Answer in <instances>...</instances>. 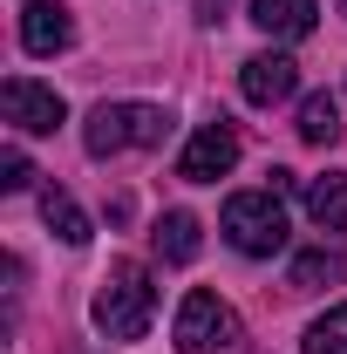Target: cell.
<instances>
[{
    "instance_id": "cell-5",
    "label": "cell",
    "mask_w": 347,
    "mask_h": 354,
    "mask_svg": "<svg viewBox=\"0 0 347 354\" xmlns=\"http://www.w3.org/2000/svg\"><path fill=\"white\" fill-rule=\"evenodd\" d=\"M0 116H7L21 136H55L62 116H68V102H62L55 88L28 82V75H7V82H0Z\"/></svg>"
},
{
    "instance_id": "cell-15",
    "label": "cell",
    "mask_w": 347,
    "mask_h": 354,
    "mask_svg": "<svg viewBox=\"0 0 347 354\" xmlns=\"http://www.w3.org/2000/svg\"><path fill=\"white\" fill-rule=\"evenodd\" d=\"M300 354H347V307H327L313 327H306Z\"/></svg>"
},
{
    "instance_id": "cell-1",
    "label": "cell",
    "mask_w": 347,
    "mask_h": 354,
    "mask_svg": "<svg viewBox=\"0 0 347 354\" xmlns=\"http://www.w3.org/2000/svg\"><path fill=\"white\" fill-rule=\"evenodd\" d=\"M88 320H95L109 341H143L150 320H157V286H150V272H143L136 259H116L109 272H102V286H95Z\"/></svg>"
},
{
    "instance_id": "cell-16",
    "label": "cell",
    "mask_w": 347,
    "mask_h": 354,
    "mask_svg": "<svg viewBox=\"0 0 347 354\" xmlns=\"http://www.w3.org/2000/svg\"><path fill=\"white\" fill-rule=\"evenodd\" d=\"M28 184H35L28 150H21V143H7V150H0V191H28Z\"/></svg>"
},
{
    "instance_id": "cell-13",
    "label": "cell",
    "mask_w": 347,
    "mask_h": 354,
    "mask_svg": "<svg viewBox=\"0 0 347 354\" xmlns=\"http://www.w3.org/2000/svg\"><path fill=\"white\" fill-rule=\"evenodd\" d=\"M300 143H313V150H334V143H341V102H334L327 88L300 102Z\"/></svg>"
},
{
    "instance_id": "cell-7",
    "label": "cell",
    "mask_w": 347,
    "mask_h": 354,
    "mask_svg": "<svg viewBox=\"0 0 347 354\" xmlns=\"http://www.w3.org/2000/svg\"><path fill=\"white\" fill-rule=\"evenodd\" d=\"M238 88H245V102L272 109L300 88V62L293 55H252V62H238Z\"/></svg>"
},
{
    "instance_id": "cell-14",
    "label": "cell",
    "mask_w": 347,
    "mask_h": 354,
    "mask_svg": "<svg viewBox=\"0 0 347 354\" xmlns=\"http://www.w3.org/2000/svg\"><path fill=\"white\" fill-rule=\"evenodd\" d=\"M347 279V252H327V245H313L293 259V293H320V286H334Z\"/></svg>"
},
{
    "instance_id": "cell-17",
    "label": "cell",
    "mask_w": 347,
    "mask_h": 354,
    "mask_svg": "<svg viewBox=\"0 0 347 354\" xmlns=\"http://www.w3.org/2000/svg\"><path fill=\"white\" fill-rule=\"evenodd\" d=\"M334 7H341V14H347V0H334Z\"/></svg>"
},
{
    "instance_id": "cell-6",
    "label": "cell",
    "mask_w": 347,
    "mask_h": 354,
    "mask_svg": "<svg viewBox=\"0 0 347 354\" xmlns=\"http://www.w3.org/2000/svg\"><path fill=\"white\" fill-rule=\"evenodd\" d=\"M232 164H238V130L218 116V123H205V130L184 143L177 177H184V184H218V177H232Z\"/></svg>"
},
{
    "instance_id": "cell-9",
    "label": "cell",
    "mask_w": 347,
    "mask_h": 354,
    "mask_svg": "<svg viewBox=\"0 0 347 354\" xmlns=\"http://www.w3.org/2000/svg\"><path fill=\"white\" fill-rule=\"evenodd\" d=\"M320 21V0H252V28H265L272 41H306Z\"/></svg>"
},
{
    "instance_id": "cell-4",
    "label": "cell",
    "mask_w": 347,
    "mask_h": 354,
    "mask_svg": "<svg viewBox=\"0 0 347 354\" xmlns=\"http://www.w3.org/2000/svg\"><path fill=\"white\" fill-rule=\"evenodd\" d=\"M177 354H218V348H238V313L225 307L218 293H184V307H177V327H171Z\"/></svg>"
},
{
    "instance_id": "cell-2",
    "label": "cell",
    "mask_w": 347,
    "mask_h": 354,
    "mask_svg": "<svg viewBox=\"0 0 347 354\" xmlns=\"http://www.w3.org/2000/svg\"><path fill=\"white\" fill-rule=\"evenodd\" d=\"M171 136V116L157 102H102L95 116L82 123L88 157H123V150H157Z\"/></svg>"
},
{
    "instance_id": "cell-3",
    "label": "cell",
    "mask_w": 347,
    "mask_h": 354,
    "mask_svg": "<svg viewBox=\"0 0 347 354\" xmlns=\"http://www.w3.org/2000/svg\"><path fill=\"white\" fill-rule=\"evenodd\" d=\"M225 239L245 252V259H272L286 245V212H279V191H238L225 198Z\"/></svg>"
},
{
    "instance_id": "cell-10",
    "label": "cell",
    "mask_w": 347,
    "mask_h": 354,
    "mask_svg": "<svg viewBox=\"0 0 347 354\" xmlns=\"http://www.w3.org/2000/svg\"><path fill=\"white\" fill-rule=\"evenodd\" d=\"M306 218L320 232H347V171H327L306 184Z\"/></svg>"
},
{
    "instance_id": "cell-12",
    "label": "cell",
    "mask_w": 347,
    "mask_h": 354,
    "mask_svg": "<svg viewBox=\"0 0 347 354\" xmlns=\"http://www.w3.org/2000/svg\"><path fill=\"white\" fill-rule=\"evenodd\" d=\"M150 245H157V259L191 266V259H198V218H191V212H164L157 232H150Z\"/></svg>"
},
{
    "instance_id": "cell-8",
    "label": "cell",
    "mask_w": 347,
    "mask_h": 354,
    "mask_svg": "<svg viewBox=\"0 0 347 354\" xmlns=\"http://www.w3.org/2000/svg\"><path fill=\"white\" fill-rule=\"evenodd\" d=\"M68 41H75V21H68L62 0H28L21 7V48L28 55H62Z\"/></svg>"
},
{
    "instance_id": "cell-11",
    "label": "cell",
    "mask_w": 347,
    "mask_h": 354,
    "mask_svg": "<svg viewBox=\"0 0 347 354\" xmlns=\"http://www.w3.org/2000/svg\"><path fill=\"white\" fill-rule=\"evenodd\" d=\"M41 218H48V232H55L62 245H88V239H95V232H88V212L68 198V191H55V184L41 191Z\"/></svg>"
}]
</instances>
